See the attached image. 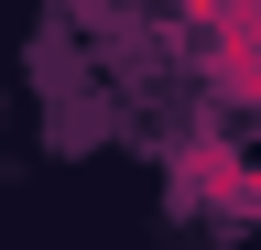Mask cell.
<instances>
[{
	"label": "cell",
	"mask_w": 261,
	"mask_h": 250,
	"mask_svg": "<svg viewBox=\"0 0 261 250\" xmlns=\"http://www.w3.org/2000/svg\"><path fill=\"white\" fill-rule=\"evenodd\" d=\"M174 196H196V207H228V217H250V163L228 142H185L174 152Z\"/></svg>",
	"instance_id": "6da1fadb"
}]
</instances>
